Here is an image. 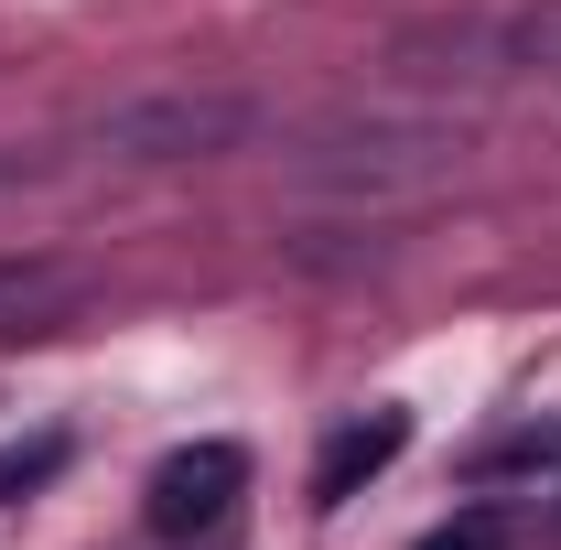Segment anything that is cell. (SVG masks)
<instances>
[{
  "label": "cell",
  "mask_w": 561,
  "mask_h": 550,
  "mask_svg": "<svg viewBox=\"0 0 561 550\" xmlns=\"http://www.w3.org/2000/svg\"><path fill=\"white\" fill-rule=\"evenodd\" d=\"M238 140H260V98H238V87H151V98H119L87 119V151H108V162H216Z\"/></svg>",
  "instance_id": "obj_1"
},
{
  "label": "cell",
  "mask_w": 561,
  "mask_h": 550,
  "mask_svg": "<svg viewBox=\"0 0 561 550\" xmlns=\"http://www.w3.org/2000/svg\"><path fill=\"white\" fill-rule=\"evenodd\" d=\"M465 162L454 130H421V119H367V130H324L313 151H291V184L313 195H421Z\"/></svg>",
  "instance_id": "obj_2"
},
{
  "label": "cell",
  "mask_w": 561,
  "mask_h": 550,
  "mask_svg": "<svg viewBox=\"0 0 561 550\" xmlns=\"http://www.w3.org/2000/svg\"><path fill=\"white\" fill-rule=\"evenodd\" d=\"M249 496V454L238 443H184L162 475H151V529L162 540H216Z\"/></svg>",
  "instance_id": "obj_3"
},
{
  "label": "cell",
  "mask_w": 561,
  "mask_h": 550,
  "mask_svg": "<svg viewBox=\"0 0 561 550\" xmlns=\"http://www.w3.org/2000/svg\"><path fill=\"white\" fill-rule=\"evenodd\" d=\"M76 302H87V271H76V260H0V345L11 335H55Z\"/></svg>",
  "instance_id": "obj_4"
},
{
  "label": "cell",
  "mask_w": 561,
  "mask_h": 550,
  "mask_svg": "<svg viewBox=\"0 0 561 550\" xmlns=\"http://www.w3.org/2000/svg\"><path fill=\"white\" fill-rule=\"evenodd\" d=\"M400 443H411V411H367V421H346V432L324 443V465H313V507H346L367 475H389V465H400Z\"/></svg>",
  "instance_id": "obj_5"
},
{
  "label": "cell",
  "mask_w": 561,
  "mask_h": 550,
  "mask_svg": "<svg viewBox=\"0 0 561 550\" xmlns=\"http://www.w3.org/2000/svg\"><path fill=\"white\" fill-rule=\"evenodd\" d=\"M476 55H486V66H507V76H561V0L486 22V33H476Z\"/></svg>",
  "instance_id": "obj_6"
},
{
  "label": "cell",
  "mask_w": 561,
  "mask_h": 550,
  "mask_svg": "<svg viewBox=\"0 0 561 550\" xmlns=\"http://www.w3.org/2000/svg\"><path fill=\"white\" fill-rule=\"evenodd\" d=\"M66 465V432H22V443H0V507H22L33 485H55Z\"/></svg>",
  "instance_id": "obj_7"
},
{
  "label": "cell",
  "mask_w": 561,
  "mask_h": 550,
  "mask_svg": "<svg viewBox=\"0 0 561 550\" xmlns=\"http://www.w3.org/2000/svg\"><path fill=\"white\" fill-rule=\"evenodd\" d=\"M540 465H561V432H551V421H540V432H507V443L476 454V475H540Z\"/></svg>",
  "instance_id": "obj_8"
},
{
  "label": "cell",
  "mask_w": 561,
  "mask_h": 550,
  "mask_svg": "<svg viewBox=\"0 0 561 550\" xmlns=\"http://www.w3.org/2000/svg\"><path fill=\"white\" fill-rule=\"evenodd\" d=\"M421 550H518V540H507V518H496V507H465V518H443Z\"/></svg>",
  "instance_id": "obj_9"
}]
</instances>
